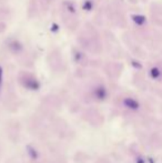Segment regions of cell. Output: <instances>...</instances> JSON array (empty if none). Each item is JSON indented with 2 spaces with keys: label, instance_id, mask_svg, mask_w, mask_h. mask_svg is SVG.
I'll use <instances>...</instances> for the list:
<instances>
[{
  "label": "cell",
  "instance_id": "1",
  "mask_svg": "<svg viewBox=\"0 0 162 163\" xmlns=\"http://www.w3.org/2000/svg\"><path fill=\"white\" fill-rule=\"evenodd\" d=\"M91 8H92V2L90 0H87L85 2V5H83V9L85 10H91Z\"/></svg>",
  "mask_w": 162,
  "mask_h": 163
}]
</instances>
